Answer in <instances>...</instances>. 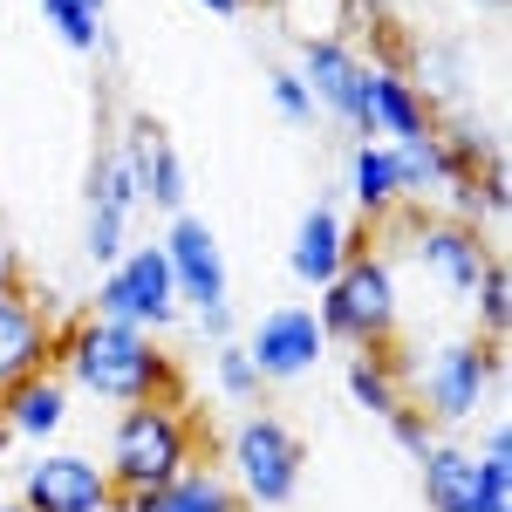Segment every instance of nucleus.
<instances>
[{
  "label": "nucleus",
  "instance_id": "412c9836",
  "mask_svg": "<svg viewBox=\"0 0 512 512\" xmlns=\"http://www.w3.org/2000/svg\"><path fill=\"white\" fill-rule=\"evenodd\" d=\"M342 383H349V403H355V410L390 417L396 403H403V362H390V349H349Z\"/></svg>",
  "mask_w": 512,
  "mask_h": 512
},
{
  "label": "nucleus",
  "instance_id": "7ed1b4c3",
  "mask_svg": "<svg viewBox=\"0 0 512 512\" xmlns=\"http://www.w3.org/2000/svg\"><path fill=\"white\" fill-rule=\"evenodd\" d=\"M315 321H321V335L342 342V349H390L396 321H403L396 267L376 246H362L328 287H315Z\"/></svg>",
  "mask_w": 512,
  "mask_h": 512
},
{
  "label": "nucleus",
  "instance_id": "72a5a7b5",
  "mask_svg": "<svg viewBox=\"0 0 512 512\" xmlns=\"http://www.w3.org/2000/svg\"><path fill=\"white\" fill-rule=\"evenodd\" d=\"M0 512H28V506H21V499H14V492H7V485H0Z\"/></svg>",
  "mask_w": 512,
  "mask_h": 512
},
{
  "label": "nucleus",
  "instance_id": "393cba45",
  "mask_svg": "<svg viewBox=\"0 0 512 512\" xmlns=\"http://www.w3.org/2000/svg\"><path fill=\"white\" fill-rule=\"evenodd\" d=\"M41 21L55 28L62 48H76V55H96V48L110 41V35H103V14H89L82 0H41Z\"/></svg>",
  "mask_w": 512,
  "mask_h": 512
},
{
  "label": "nucleus",
  "instance_id": "4468645a",
  "mask_svg": "<svg viewBox=\"0 0 512 512\" xmlns=\"http://www.w3.org/2000/svg\"><path fill=\"white\" fill-rule=\"evenodd\" d=\"M362 246H369V239L355 233V226L335 212V205H328V198H315V205L301 212L294 239H287V267H294V280H301V287H328V280L342 274Z\"/></svg>",
  "mask_w": 512,
  "mask_h": 512
},
{
  "label": "nucleus",
  "instance_id": "ddd939ff",
  "mask_svg": "<svg viewBox=\"0 0 512 512\" xmlns=\"http://www.w3.org/2000/svg\"><path fill=\"white\" fill-rule=\"evenodd\" d=\"M69 403H76V390H69L62 369L48 362V369H35V376H21V383L0 390V431L14 437V444L48 451V444L62 437V424H69Z\"/></svg>",
  "mask_w": 512,
  "mask_h": 512
},
{
  "label": "nucleus",
  "instance_id": "20e7f679",
  "mask_svg": "<svg viewBox=\"0 0 512 512\" xmlns=\"http://www.w3.org/2000/svg\"><path fill=\"white\" fill-rule=\"evenodd\" d=\"M219 472L233 478V492L246 506L280 512V506H294V492L308 478V451H301L294 424H280L274 410H246L233 424V437H226V465Z\"/></svg>",
  "mask_w": 512,
  "mask_h": 512
},
{
  "label": "nucleus",
  "instance_id": "f03ea898",
  "mask_svg": "<svg viewBox=\"0 0 512 512\" xmlns=\"http://www.w3.org/2000/svg\"><path fill=\"white\" fill-rule=\"evenodd\" d=\"M192 465H198V431L178 403H123L117 410L110 444H103V472L117 485V499H144Z\"/></svg>",
  "mask_w": 512,
  "mask_h": 512
},
{
  "label": "nucleus",
  "instance_id": "dca6fc26",
  "mask_svg": "<svg viewBox=\"0 0 512 512\" xmlns=\"http://www.w3.org/2000/svg\"><path fill=\"white\" fill-rule=\"evenodd\" d=\"M369 123H376V144H417V137H437V110L410 89L403 69H383V62H369Z\"/></svg>",
  "mask_w": 512,
  "mask_h": 512
},
{
  "label": "nucleus",
  "instance_id": "2f4dec72",
  "mask_svg": "<svg viewBox=\"0 0 512 512\" xmlns=\"http://www.w3.org/2000/svg\"><path fill=\"white\" fill-rule=\"evenodd\" d=\"M0 294H21V253L7 246V233H0Z\"/></svg>",
  "mask_w": 512,
  "mask_h": 512
},
{
  "label": "nucleus",
  "instance_id": "7c9ffc66",
  "mask_svg": "<svg viewBox=\"0 0 512 512\" xmlns=\"http://www.w3.org/2000/svg\"><path fill=\"white\" fill-rule=\"evenodd\" d=\"M192 328L205 335V342H233V328H239L233 301H219V308H192Z\"/></svg>",
  "mask_w": 512,
  "mask_h": 512
},
{
  "label": "nucleus",
  "instance_id": "6e6552de",
  "mask_svg": "<svg viewBox=\"0 0 512 512\" xmlns=\"http://www.w3.org/2000/svg\"><path fill=\"white\" fill-rule=\"evenodd\" d=\"M14 499L28 512H117V485L103 472V458H89V451H35L28 465H21V485H14Z\"/></svg>",
  "mask_w": 512,
  "mask_h": 512
},
{
  "label": "nucleus",
  "instance_id": "4be33fe9",
  "mask_svg": "<svg viewBox=\"0 0 512 512\" xmlns=\"http://www.w3.org/2000/svg\"><path fill=\"white\" fill-rule=\"evenodd\" d=\"M82 205H89V212H117V219H137L144 192H137V178H130V164H123L117 144H103V151H96L89 178H82Z\"/></svg>",
  "mask_w": 512,
  "mask_h": 512
},
{
  "label": "nucleus",
  "instance_id": "f257e3e1",
  "mask_svg": "<svg viewBox=\"0 0 512 512\" xmlns=\"http://www.w3.org/2000/svg\"><path fill=\"white\" fill-rule=\"evenodd\" d=\"M55 369L62 383L96 403H178L185 376L171 349H158V335H137L123 321H103V315H76L62 335H55Z\"/></svg>",
  "mask_w": 512,
  "mask_h": 512
},
{
  "label": "nucleus",
  "instance_id": "423d86ee",
  "mask_svg": "<svg viewBox=\"0 0 512 512\" xmlns=\"http://www.w3.org/2000/svg\"><path fill=\"white\" fill-rule=\"evenodd\" d=\"M89 315L123 321V328H137V335H164L171 321L185 315V301H178V287H171V267H164L158 239L130 246L117 267H103L96 294H89Z\"/></svg>",
  "mask_w": 512,
  "mask_h": 512
},
{
  "label": "nucleus",
  "instance_id": "473e14b6",
  "mask_svg": "<svg viewBox=\"0 0 512 512\" xmlns=\"http://www.w3.org/2000/svg\"><path fill=\"white\" fill-rule=\"evenodd\" d=\"M198 7H205V14H219V21H233V14H246V7H253V0H198Z\"/></svg>",
  "mask_w": 512,
  "mask_h": 512
},
{
  "label": "nucleus",
  "instance_id": "aec40b11",
  "mask_svg": "<svg viewBox=\"0 0 512 512\" xmlns=\"http://www.w3.org/2000/svg\"><path fill=\"white\" fill-rule=\"evenodd\" d=\"M417 485H424V506H431V512H472L478 458L465 451V444H437L431 458L417 465Z\"/></svg>",
  "mask_w": 512,
  "mask_h": 512
},
{
  "label": "nucleus",
  "instance_id": "2eb2a0df",
  "mask_svg": "<svg viewBox=\"0 0 512 512\" xmlns=\"http://www.w3.org/2000/svg\"><path fill=\"white\" fill-rule=\"evenodd\" d=\"M55 362V321L41 315V301L21 287V294H0V390L35 376Z\"/></svg>",
  "mask_w": 512,
  "mask_h": 512
},
{
  "label": "nucleus",
  "instance_id": "f3484780",
  "mask_svg": "<svg viewBox=\"0 0 512 512\" xmlns=\"http://www.w3.org/2000/svg\"><path fill=\"white\" fill-rule=\"evenodd\" d=\"M117 512H246V499L233 492V478L219 465L198 458L192 472H178L171 485L144 492V499H117Z\"/></svg>",
  "mask_w": 512,
  "mask_h": 512
},
{
  "label": "nucleus",
  "instance_id": "0eeeda50",
  "mask_svg": "<svg viewBox=\"0 0 512 512\" xmlns=\"http://www.w3.org/2000/svg\"><path fill=\"white\" fill-rule=\"evenodd\" d=\"M294 76L308 82V96H315L321 117H335L342 130H355V144H376V123H369V62L355 55V41L301 35Z\"/></svg>",
  "mask_w": 512,
  "mask_h": 512
},
{
  "label": "nucleus",
  "instance_id": "cd10ccee",
  "mask_svg": "<svg viewBox=\"0 0 512 512\" xmlns=\"http://www.w3.org/2000/svg\"><path fill=\"white\" fill-rule=\"evenodd\" d=\"M383 424H390V444L403 451V458H417V465H424V458H431L437 444H444V437H437V424L424 417V410H417V403H410V396L396 403V410L383 417Z\"/></svg>",
  "mask_w": 512,
  "mask_h": 512
},
{
  "label": "nucleus",
  "instance_id": "c756f323",
  "mask_svg": "<svg viewBox=\"0 0 512 512\" xmlns=\"http://www.w3.org/2000/svg\"><path fill=\"white\" fill-rule=\"evenodd\" d=\"M465 178H472V192H478V219H506V205H512L506 151H499V158H485L478 171H465Z\"/></svg>",
  "mask_w": 512,
  "mask_h": 512
},
{
  "label": "nucleus",
  "instance_id": "f8f14e48",
  "mask_svg": "<svg viewBox=\"0 0 512 512\" xmlns=\"http://www.w3.org/2000/svg\"><path fill=\"white\" fill-rule=\"evenodd\" d=\"M117 151H123V164H130V178H137L144 205H158L164 219H178V212H185V192H192L178 144H171L151 117H130V123H123V137H117Z\"/></svg>",
  "mask_w": 512,
  "mask_h": 512
},
{
  "label": "nucleus",
  "instance_id": "6ab92c4d",
  "mask_svg": "<svg viewBox=\"0 0 512 512\" xmlns=\"http://www.w3.org/2000/svg\"><path fill=\"white\" fill-rule=\"evenodd\" d=\"M396 185H403V205H431V198L451 192V178H465L458 158L444 151V137H417V144H390Z\"/></svg>",
  "mask_w": 512,
  "mask_h": 512
},
{
  "label": "nucleus",
  "instance_id": "5701e85b",
  "mask_svg": "<svg viewBox=\"0 0 512 512\" xmlns=\"http://www.w3.org/2000/svg\"><path fill=\"white\" fill-rule=\"evenodd\" d=\"M410 89H417L431 110L458 103V96H465V48H451V41H424V48H417V76H410Z\"/></svg>",
  "mask_w": 512,
  "mask_h": 512
},
{
  "label": "nucleus",
  "instance_id": "b1692460",
  "mask_svg": "<svg viewBox=\"0 0 512 512\" xmlns=\"http://www.w3.org/2000/svg\"><path fill=\"white\" fill-rule=\"evenodd\" d=\"M478 315V342H499L506 349V321H512V280H506V260H492L485 280L472 287V301H465Z\"/></svg>",
  "mask_w": 512,
  "mask_h": 512
},
{
  "label": "nucleus",
  "instance_id": "9b49d317",
  "mask_svg": "<svg viewBox=\"0 0 512 512\" xmlns=\"http://www.w3.org/2000/svg\"><path fill=\"white\" fill-rule=\"evenodd\" d=\"M417 260L424 274L451 294V301H472V287L485 280V267L499 260L485 226H465V219H424L417 212Z\"/></svg>",
  "mask_w": 512,
  "mask_h": 512
},
{
  "label": "nucleus",
  "instance_id": "f704fd0d",
  "mask_svg": "<svg viewBox=\"0 0 512 512\" xmlns=\"http://www.w3.org/2000/svg\"><path fill=\"white\" fill-rule=\"evenodd\" d=\"M478 14H506V0H472Z\"/></svg>",
  "mask_w": 512,
  "mask_h": 512
},
{
  "label": "nucleus",
  "instance_id": "c85d7f7f",
  "mask_svg": "<svg viewBox=\"0 0 512 512\" xmlns=\"http://www.w3.org/2000/svg\"><path fill=\"white\" fill-rule=\"evenodd\" d=\"M267 103H274V117L294 123V130H308V123L321 117L315 96H308V82L294 76V69H267Z\"/></svg>",
  "mask_w": 512,
  "mask_h": 512
},
{
  "label": "nucleus",
  "instance_id": "a878e982",
  "mask_svg": "<svg viewBox=\"0 0 512 512\" xmlns=\"http://www.w3.org/2000/svg\"><path fill=\"white\" fill-rule=\"evenodd\" d=\"M212 390L226 396V403H246V410H253L267 383H260V369L246 362V349H239V342H212Z\"/></svg>",
  "mask_w": 512,
  "mask_h": 512
},
{
  "label": "nucleus",
  "instance_id": "1a4fd4ad",
  "mask_svg": "<svg viewBox=\"0 0 512 512\" xmlns=\"http://www.w3.org/2000/svg\"><path fill=\"white\" fill-rule=\"evenodd\" d=\"M239 349H246V362L260 369V383H301V376H315V369H321L328 335H321L315 308L287 301V308H267V315L253 321V335H246Z\"/></svg>",
  "mask_w": 512,
  "mask_h": 512
},
{
  "label": "nucleus",
  "instance_id": "bb28decb",
  "mask_svg": "<svg viewBox=\"0 0 512 512\" xmlns=\"http://www.w3.org/2000/svg\"><path fill=\"white\" fill-rule=\"evenodd\" d=\"M82 253H89V267H117L123 253H130V219L82 205Z\"/></svg>",
  "mask_w": 512,
  "mask_h": 512
},
{
  "label": "nucleus",
  "instance_id": "39448f33",
  "mask_svg": "<svg viewBox=\"0 0 512 512\" xmlns=\"http://www.w3.org/2000/svg\"><path fill=\"white\" fill-rule=\"evenodd\" d=\"M499 376H506V349L499 342H478V335H451V342H437L431 362H424V376H417V390H424V417H431L437 431H451V424H465L478 417L492 390H499Z\"/></svg>",
  "mask_w": 512,
  "mask_h": 512
},
{
  "label": "nucleus",
  "instance_id": "c9c22d12",
  "mask_svg": "<svg viewBox=\"0 0 512 512\" xmlns=\"http://www.w3.org/2000/svg\"><path fill=\"white\" fill-rule=\"evenodd\" d=\"M82 7H89V14H103V7H110V0H82Z\"/></svg>",
  "mask_w": 512,
  "mask_h": 512
},
{
  "label": "nucleus",
  "instance_id": "a211bd4d",
  "mask_svg": "<svg viewBox=\"0 0 512 512\" xmlns=\"http://www.w3.org/2000/svg\"><path fill=\"white\" fill-rule=\"evenodd\" d=\"M342 192H349V205L369 226H376V219H396V212H403V185H396L390 144H355L349 164H342Z\"/></svg>",
  "mask_w": 512,
  "mask_h": 512
},
{
  "label": "nucleus",
  "instance_id": "9d476101",
  "mask_svg": "<svg viewBox=\"0 0 512 512\" xmlns=\"http://www.w3.org/2000/svg\"><path fill=\"white\" fill-rule=\"evenodd\" d=\"M164 267H171V287H178V301L185 308H219V301H233V274H226V253H219V233L192 219V212H178L171 226H164Z\"/></svg>",
  "mask_w": 512,
  "mask_h": 512
}]
</instances>
